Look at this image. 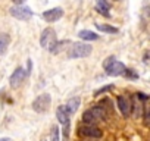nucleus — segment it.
<instances>
[{"instance_id": "obj_6", "label": "nucleus", "mask_w": 150, "mask_h": 141, "mask_svg": "<svg viewBox=\"0 0 150 141\" xmlns=\"http://www.w3.org/2000/svg\"><path fill=\"white\" fill-rule=\"evenodd\" d=\"M27 77H28V75H27V70H25L24 68H16L15 72L11 75V80H9L11 87H12V88H18V87L25 81Z\"/></svg>"}, {"instance_id": "obj_8", "label": "nucleus", "mask_w": 150, "mask_h": 141, "mask_svg": "<svg viewBox=\"0 0 150 141\" xmlns=\"http://www.w3.org/2000/svg\"><path fill=\"white\" fill-rule=\"evenodd\" d=\"M125 65L122 63V62H119V60H115L108 69H106V74L109 75V77H119V75H124V72H125Z\"/></svg>"}, {"instance_id": "obj_16", "label": "nucleus", "mask_w": 150, "mask_h": 141, "mask_svg": "<svg viewBox=\"0 0 150 141\" xmlns=\"http://www.w3.org/2000/svg\"><path fill=\"white\" fill-rule=\"evenodd\" d=\"M78 35H80V38H83V40H86V41L99 40V35H97L96 32H93V31H88V30H81V31L78 32Z\"/></svg>"}, {"instance_id": "obj_20", "label": "nucleus", "mask_w": 150, "mask_h": 141, "mask_svg": "<svg viewBox=\"0 0 150 141\" xmlns=\"http://www.w3.org/2000/svg\"><path fill=\"white\" fill-rule=\"evenodd\" d=\"M124 77H125V78H128V80H138V74L135 72L134 69H125Z\"/></svg>"}, {"instance_id": "obj_4", "label": "nucleus", "mask_w": 150, "mask_h": 141, "mask_svg": "<svg viewBox=\"0 0 150 141\" xmlns=\"http://www.w3.org/2000/svg\"><path fill=\"white\" fill-rule=\"evenodd\" d=\"M9 13H11L13 18L19 19V21H28V19H31V16H33L31 9L27 8V6H13V8H11Z\"/></svg>"}, {"instance_id": "obj_1", "label": "nucleus", "mask_w": 150, "mask_h": 141, "mask_svg": "<svg viewBox=\"0 0 150 141\" xmlns=\"http://www.w3.org/2000/svg\"><path fill=\"white\" fill-rule=\"evenodd\" d=\"M91 46L87 43H71V47L68 50L69 59H81L91 54Z\"/></svg>"}, {"instance_id": "obj_18", "label": "nucleus", "mask_w": 150, "mask_h": 141, "mask_svg": "<svg viewBox=\"0 0 150 141\" xmlns=\"http://www.w3.org/2000/svg\"><path fill=\"white\" fill-rule=\"evenodd\" d=\"M96 28L99 31H103V32H108V34H116L118 32V28L110 27V25H106V24H96Z\"/></svg>"}, {"instance_id": "obj_23", "label": "nucleus", "mask_w": 150, "mask_h": 141, "mask_svg": "<svg viewBox=\"0 0 150 141\" xmlns=\"http://www.w3.org/2000/svg\"><path fill=\"white\" fill-rule=\"evenodd\" d=\"M0 141H12L11 138H0Z\"/></svg>"}, {"instance_id": "obj_22", "label": "nucleus", "mask_w": 150, "mask_h": 141, "mask_svg": "<svg viewBox=\"0 0 150 141\" xmlns=\"http://www.w3.org/2000/svg\"><path fill=\"white\" fill-rule=\"evenodd\" d=\"M113 62H115V56H109V57H108V59L103 62V68H105V69H108V68H109Z\"/></svg>"}, {"instance_id": "obj_9", "label": "nucleus", "mask_w": 150, "mask_h": 141, "mask_svg": "<svg viewBox=\"0 0 150 141\" xmlns=\"http://www.w3.org/2000/svg\"><path fill=\"white\" fill-rule=\"evenodd\" d=\"M62 16H63V9L62 8H53V9H49V11H46L43 13V18L47 22H56Z\"/></svg>"}, {"instance_id": "obj_17", "label": "nucleus", "mask_w": 150, "mask_h": 141, "mask_svg": "<svg viewBox=\"0 0 150 141\" xmlns=\"http://www.w3.org/2000/svg\"><path fill=\"white\" fill-rule=\"evenodd\" d=\"M96 9H97L99 13H102V15H105L108 18L110 16V13H109V3L105 2V0H99L97 5H96Z\"/></svg>"}, {"instance_id": "obj_2", "label": "nucleus", "mask_w": 150, "mask_h": 141, "mask_svg": "<svg viewBox=\"0 0 150 141\" xmlns=\"http://www.w3.org/2000/svg\"><path fill=\"white\" fill-rule=\"evenodd\" d=\"M57 41V37H56V31L53 28H46L43 32H41V37H40V46L46 50H50L53 47V44Z\"/></svg>"}, {"instance_id": "obj_7", "label": "nucleus", "mask_w": 150, "mask_h": 141, "mask_svg": "<svg viewBox=\"0 0 150 141\" xmlns=\"http://www.w3.org/2000/svg\"><path fill=\"white\" fill-rule=\"evenodd\" d=\"M141 102H144V100L138 99L135 94H134V96L131 97V100H129V107H131V110H132V116H134V118H140L141 113H143V109L146 107L144 103H141Z\"/></svg>"}, {"instance_id": "obj_5", "label": "nucleus", "mask_w": 150, "mask_h": 141, "mask_svg": "<svg viewBox=\"0 0 150 141\" xmlns=\"http://www.w3.org/2000/svg\"><path fill=\"white\" fill-rule=\"evenodd\" d=\"M78 135H83L87 138H100L102 129H99V126H93V125H81V126H78Z\"/></svg>"}, {"instance_id": "obj_19", "label": "nucleus", "mask_w": 150, "mask_h": 141, "mask_svg": "<svg viewBox=\"0 0 150 141\" xmlns=\"http://www.w3.org/2000/svg\"><path fill=\"white\" fill-rule=\"evenodd\" d=\"M60 138V132H59V128L56 125L52 126V131H50V141H59Z\"/></svg>"}, {"instance_id": "obj_3", "label": "nucleus", "mask_w": 150, "mask_h": 141, "mask_svg": "<svg viewBox=\"0 0 150 141\" xmlns=\"http://www.w3.org/2000/svg\"><path fill=\"white\" fill-rule=\"evenodd\" d=\"M50 103H52V97H50V94L44 93V94L38 96V97L33 102V110L37 112V113H44V112L49 110Z\"/></svg>"}, {"instance_id": "obj_12", "label": "nucleus", "mask_w": 150, "mask_h": 141, "mask_svg": "<svg viewBox=\"0 0 150 141\" xmlns=\"http://www.w3.org/2000/svg\"><path fill=\"white\" fill-rule=\"evenodd\" d=\"M68 46H71V41H69V40H60V41H56V43L53 44V47H52L49 51L53 53V54H59L60 51L66 50Z\"/></svg>"}, {"instance_id": "obj_21", "label": "nucleus", "mask_w": 150, "mask_h": 141, "mask_svg": "<svg viewBox=\"0 0 150 141\" xmlns=\"http://www.w3.org/2000/svg\"><path fill=\"white\" fill-rule=\"evenodd\" d=\"M110 90H113V85H112V84H110V85H106V87H102V88H99V90H96L94 96H100V94H105V93H108V91H110Z\"/></svg>"}, {"instance_id": "obj_14", "label": "nucleus", "mask_w": 150, "mask_h": 141, "mask_svg": "<svg viewBox=\"0 0 150 141\" xmlns=\"http://www.w3.org/2000/svg\"><path fill=\"white\" fill-rule=\"evenodd\" d=\"M88 110H90V113L94 116V119H96L97 122H99V121H105V119L108 118V113H106L99 104L94 106V107H91V109H88Z\"/></svg>"}, {"instance_id": "obj_15", "label": "nucleus", "mask_w": 150, "mask_h": 141, "mask_svg": "<svg viewBox=\"0 0 150 141\" xmlns=\"http://www.w3.org/2000/svg\"><path fill=\"white\" fill-rule=\"evenodd\" d=\"M9 43H11V37L5 32L0 34V56H3L9 47Z\"/></svg>"}, {"instance_id": "obj_10", "label": "nucleus", "mask_w": 150, "mask_h": 141, "mask_svg": "<svg viewBox=\"0 0 150 141\" xmlns=\"http://www.w3.org/2000/svg\"><path fill=\"white\" fill-rule=\"evenodd\" d=\"M80 104H81V99H80V97H72V99H69V100H68V103L63 106V107H65L66 115H68V116H72L75 112L78 110Z\"/></svg>"}, {"instance_id": "obj_13", "label": "nucleus", "mask_w": 150, "mask_h": 141, "mask_svg": "<svg viewBox=\"0 0 150 141\" xmlns=\"http://www.w3.org/2000/svg\"><path fill=\"white\" fill-rule=\"evenodd\" d=\"M56 116H57V121L63 125V128H69V116L66 115V112H65V107L63 106H59L57 107V110H56Z\"/></svg>"}, {"instance_id": "obj_11", "label": "nucleus", "mask_w": 150, "mask_h": 141, "mask_svg": "<svg viewBox=\"0 0 150 141\" xmlns=\"http://www.w3.org/2000/svg\"><path fill=\"white\" fill-rule=\"evenodd\" d=\"M116 102H118V107H119V110H121L122 116H125V118H127V116H129V113H131L129 100H127V97H124V96H118Z\"/></svg>"}]
</instances>
